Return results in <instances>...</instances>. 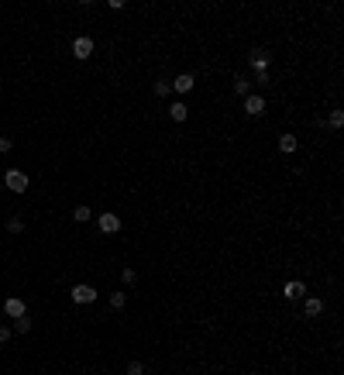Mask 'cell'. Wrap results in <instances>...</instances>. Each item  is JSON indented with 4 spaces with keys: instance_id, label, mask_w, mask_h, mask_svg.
Segmentation results:
<instances>
[{
    "instance_id": "ac0fdd59",
    "label": "cell",
    "mask_w": 344,
    "mask_h": 375,
    "mask_svg": "<svg viewBox=\"0 0 344 375\" xmlns=\"http://www.w3.org/2000/svg\"><path fill=\"white\" fill-rule=\"evenodd\" d=\"M110 306H114V310H124V306H128V293H110Z\"/></svg>"
},
{
    "instance_id": "6da1fadb",
    "label": "cell",
    "mask_w": 344,
    "mask_h": 375,
    "mask_svg": "<svg viewBox=\"0 0 344 375\" xmlns=\"http://www.w3.org/2000/svg\"><path fill=\"white\" fill-rule=\"evenodd\" d=\"M4 179H7V190H11V193H24V190L31 186V179L24 176L21 169H11V172H7Z\"/></svg>"
},
{
    "instance_id": "30bf717a",
    "label": "cell",
    "mask_w": 344,
    "mask_h": 375,
    "mask_svg": "<svg viewBox=\"0 0 344 375\" xmlns=\"http://www.w3.org/2000/svg\"><path fill=\"white\" fill-rule=\"evenodd\" d=\"M303 310H306V317H320V314H324V299H320V296H310L303 303Z\"/></svg>"
},
{
    "instance_id": "9a60e30c",
    "label": "cell",
    "mask_w": 344,
    "mask_h": 375,
    "mask_svg": "<svg viewBox=\"0 0 344 375\" xmlns=\"http://www.w3.org/2000/svg\"><path fill=\"white\" fill-rule=\"evenodd\" d=\"M327 128H330V131H341V128H344V110H330V117H327Z\"/></svg>"
},
{
    "instance_id": "7c38bea8",
    "label": "cell",
    "mask_w": 344,
    "mask_h": 375,
    "mask_svg": "<svg viewBox=\"0 0 344 375\" xmlns=\"http://www.w3.org/2000/svg\"><path fill=\"white\" fill-rule=\"evenodd\" d=\"M279 152H282V155H293V152H296V135H279Z\"/></svg>"
},
{
    "instance_id": "7402d4cb",
    "label": "cell",
    "mask_w": 344,
    "mask_h": 375,
    "mask_svg": "<svg viewBox=\"0 0 344 375\" xmlns=\"http://www.w3.org/2000/svg\"><path fill=\"white\" fill-rule=\"evenodd\" d=\"M11 334H14V331H11L7 324H0V344H7V341H11Z\"/></svg>"
},
{
    "instance_id": "277c9868",
    "label": "cell",
    "mask_w": 344,
    "mask_h": 375,
    "mask_svg": "<svg viewBox=\"0 0 344 375\" xmlns=\"http://www.w3.org/2000/svg\"><path fill=\"white\" fill-rule=\"evenodd\" d=\"M4 314H7L11 320H14V317H24V314H28V306H24V299H18V296H7V299H4Z\"/></svg>"
},
{
    "instance_id": "4fadbf2b",
    "label": "cell",
    "mask_w": 344,
    "mask_h": 375,
    "mask_svg": "<svg viewBox=\"0 0 344 375\" xmlns=\"http://www.w3.org/2000/svg\"><path fill=\"white\" fill-rule=\"evenodd\" d=\"M11 331H14V334H28V331H31V320H28V314H24V317H14V320H11Z\"/></svg>"
},
{
    "instance_id": "2e32d148",
    "label": "cell",
    "mask_w": 344,
    "mask_h": 375,
    "mask_svg": "<svg viewBox=\"0 0 344 375\" xmlns=\"http://www.w3.org/2000/svg\"><path fill=\"white\" fill-rule=\"evenodd\" d=\"M152 90H155V97H169V93H172V83H169V79H155Z\"/></svg>"
},
{
    "instance_id": "8992f818",
    "label": "cell",
    "mask_w": 344,
    "mask_h": 375,
    "mask_svg": "<svg viewBox=\"0 0 344 375\" xmlns=\"http://www.w3.org/2000/svg\"><path fill=\"white\" fill-rule=\"evenodd\" d=\"M193 86H196V76H193V73H183V76L172 79V90H176V93H183V97L190 93Z\"/></svg>"
},
{
    "instance_id": "ba28073f",
    "label": "cell",
    "mask_w": 344,
    "mask_h": 375,
    "mask_svg": "<svg viewBox=\"0 0 344 375\" xmlns=\"http://www.w3.org/2000/svg\"><path fill=\"white\" fill-rule=\"evenodd\" d=\"M248 59H251V69H255V76H258V73H268V55L262 52V48H255Z\"/></svg>"
},
{
    "instance_id": "52a82bcc",
    "label": "cell",
    "mask_w": 344,
    "mask_h": 375,
    "mask_svg": "<svg viewBox=\"0 0 344 375\" xmlns=\"http://www.w3.org/2000/svg\"><path fill=\"white\" fill-rule=\"evenodd\" d=\"M245 114H251V117L265 114V97H258V93H251V97H245Z\"/></svg>"
},
{
    "instance_id": "603a6c76",
    "label": "cell",
    "mask_w": 344,
    "mask_h": 375,
    "mask_svg": "<svg viewBox=\"0 0 344 375\" xmlns=\"http://www.w3.org/2000/svg\"><path fill=\"white\" fill-rule=\"evenodd\" d=\"M11 148H14V141H11V138H0V155H7Z\"/></svg>"
},
{
    "instance_id": "8fae6325",
    "label": "cell",
    "mask_w": 344,
    "mask_h": 375,
    "mask_svg": "<svg viewBox=\"0 0 344 375\" xmlns=\"http://www.w3.org/2000/svg\"><path fill=\"white\" fill-rule=\"evenodd\" d=\"M186 114H190V110H186V103H183V100H176V103L169 107V117L176 120V124H183V120H186Z\"/></svg>"
},
{
    "instance_id": "e0dca14e",
    "label": "cell",
    "mask_w": 344,
    "mask_h": 375,
    "mask_svg": "<svg viewBox=\"0 0 344 375\" xmlns=\"http://www.w3.org/2000/svg\"><path fill=\"white\" fill-rule=\"evenodd\" d=\"M90 217H93V210H90V207H76V210H73V220H79V224H86Z\"/></svg>"
},
{
    "instance_id": "9c48e42d",
    "label": "cell",
    "mask_w": 344,
    "mask_h": 375,
    "mask_svg": "<svg viewBox=\"0 0 344 375\" xmlns=\"http://www.w3.org/2000/svg\"><path fill=\"white\" fill-rule=\"evenodd\" d=\"M303 293H306V286L300 282V279H293V282H286V286H282V296H286V299H300Z\"/></svg>"
},
{
    "instance_id": "7a4b0ae2",
    "label": "cell",
    "mask_w": 344,
    "mask_h": 375,
    "mask_svg": "<svg viewBox=\"0 0 344 375\" xmlns=\"http://www.w3.org/2000/svg\"><path fill=\"white\" fill-rule=\"evenodd\" d=\"M96 224H100V231H103V234H117V231H121V217L110 214V210H103V214L96 217Z\"/></svg>"
},
{
    "instance_id": "3957f363",
    "label": "cell",
    "mask_w": 344,
    "mask_h": 375,
    "mask_svg": "<svg viewBox=\"0 0 344 375\" xmlns=\"http://www.w3.org/2000/svg\"><path fill=\"white\" fill-rule=\"evenodd\" d=\"M73 55H76V59H90V55H93V38L79 35V38L73 41Z\"/></svg>"
},
{
    "instance_id": "5bb4252c",
    "label": "cell",
    "mask_w": 344,
    "mask_h": 375,
    "mask_svg": "<svg viewBox=\"0 0 344 375\" xmlns=\"http://www.w3.org/2000/svg\"><path fill=\"white\" fill-rule=\"evenodd\" d=\"M234 93H238V97L245 100V97H251V83L245 76H234Z\"/></svg>"
},
{
    "instance_id": "44dd1931",
    "label": "cell",
    "mask_w": 344,
    "mask_h": 375,
    "mask_svg": "<svg viewBox=\"0 0 344 375\" xmlns=\"http://www.w3.org/2000/svg\"><path fill=\"white\" fill-rule=\"evenodd\" d=\"M128 375H145V365L141 361H128Z\"/></svg>"
},
{
    "instance_id": "ffe728a7",
    "label": "cell",
    "mask_w": 344,
    "mask_h": 375,
    "mask_svg": "<svg viewBox=\"0 0 344 375\" xmlns=\"http://www.w3.org/2000/svg\"><path fill=\"white\" fill-rule=\"evenodd\" d=\"M121 279H124L128 286H134V282H138V269H131V265H128V269H121Z\"/></svg>"
},
{
    "instance_id": "5b68a950",
    "label": "cell",
    "mask_w": 344,
    "mask_h": 375,
    "mask_svg": "<svg viewBox=\"0 0 344 375\" xmlns=\"http://www.w3.org/2000/svg\"><path fill=\"white\" fill-rule=\"evenodd\" d=\"M93 299H96V289H93V286H86V282L73 286V303H93Z\"/></svg>"
},
{
    "instance_id": "d6986e66",
    "label": "cell",
    "mask_w": 344,
    "mask_h": 375,
    "mask_svg": "<svg viewBox=\"0 0 344 375\" xmlns=\"http://www.w3.org/2000/svg\"><path fill=\"white\" fill-rule=\"evenodd\" d=\"M7 231H11V234H21V231H24V220H21V217H7Z\"/></svg>"
}]
</instances>
